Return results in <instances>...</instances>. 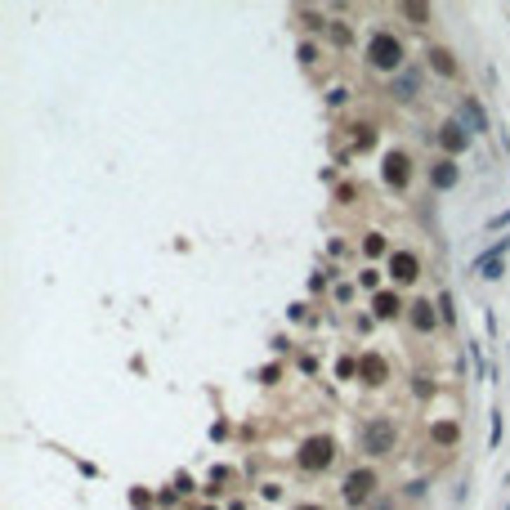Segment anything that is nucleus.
<instances>
[{
	"label": "nucleus",
	"instance_id": "2eb2a0df",
	"mask_svg": "<svg viewBox=\"0 0 510 510\" xmlns=\"http://www.w3.org/2000/svg\"><path fill=\"white\" fill-rule=\"evenodd\" d=\"M390 94L394 99H412V94H417V72H398L390 81Z\"/></svg>",
	"mask_w": 510,
	"mask_h": 510
},
{
	"label": "nucleus",
	"instance_id": "39448f33",
	"mask_svg": "<svg viewBox=\"0 0 510 510\" xmlns=\"http://www.w3.org/2000/svg\"><path fill=\"white\" fill-rule=\"evenodd\" d=\"M390 273H394V282H417V277H421V260L412 251H394L390 255Z\"/></svg>",
	"mask_w": 510,
	"mask_h": 510
},
{
	"label": "nucleus",
	"instance_id": "aec40b11",
	"mask_svg": "<svg viewBox=\"0 0 510 510\" xmlns=\"http://www.w3.org/2000/svg\"><path fill=\"white\" fill-rule=\"evenodd\" d=\"M300 63H318V45H300Z\"/></svg>",
	"mask_w": 510,
	"mask_h": 510
},
{
	"label": "nucleus",
	"instance_id": "f8f14e48",
	"mask_svg": "<svg viewBox=\"0 0 510 510\" xmlns=\"http://www.w3.org/2000/svg\"><path fill=\"white\" fill-rule=\"evenodd\" d=\"M425 58H430V67H434V72H439V77H457V58H452V54H447V50H443V45H434V50H430V54H425Z\"/></svg>",
	"mask_w": 510,
	"mask_h": 510
},
{
	"label": "nucleus",
	"instance_id": "dca6fc26",
	"mask_svg": "<svg viewBox=\"0 0 510 510\" xmlns=\"http://www.w3.org/2000/svg\"><path fill=\"white\" fill-rule=\"evenodd\" d=\"M457 434H461V430H457V425H452V421H443V425H434V439H439L443 447H447V443H457Z\"/></svg>",
	"mask_w": 510,
	"mask_h": 510
},
{
	"label": "nucleus",
	"instance_id": "f257e3e1",
	"mask_svg": "<svg viewBox=\"0 0 510 510\" xmlns=\"http://www.w3.org/2000/svg\"><path fill=\"white\" fill-rule=\"evenodd\" d=\"M394 443H398V425L390 417H372L362 425V452L367 457H390Z\"/></svg>",
	"mask_w": 510,
	"mask_h": 510
},
{
	"label": "nucleus",
	"instance_id": "1a4fd4ad",
	"mask_svg": "<svg viewBox=\"0 0 510 510\" xmlns=\"http://www.w3.org/2000/svg\"><path fill=\"white\" fill-rule=\"evenodd\" d=\"M457 179H461V170H457V162H452V157L434 162V170H430V184H434V188H452Z\"/></svg>",
	"mask_w": 510,
	"mask_h": 510
},
{
	"label": "nucleus",
	"instance_id": "4be33fe9",
	"mask_svg": "<svg viewBox=\"0 0 510 510\" xmlns=\"http://www.w3.org/2000/svg\"><path fill=\"white\" fill-rule=\"evenodd\" d=\"M381 251H385V242H381V233H372V237H367V255H381Z\"/></svg>",
	"mask_w": 510,
	"mask_h": 510
},
{
	"label": "nucleus",
	"instance_id": "7ed1b4c3",
	"mask_svg": "<svg viewBox=\"0 0 510 510\" xmlns=\"http://www.w3.org/2000/svg\"><path fill=\"white\" fill-rule=\"evenodd\" d=\"M296 461H300V470H327L336 461V443L327 439V434H313V439H305V447H300L296 452Z\"/></svg>",
	"mask_w": 510,
	"mask_h": 510
},
{
	"label": "nucleus",
	"instance_id": "f03ea898",
	"mask_svg": "<svg viewBox=\"0 0 510 510\" xmlns=\"http://www.w3.org/2000/svg\"><path fill=\"white\" fill-rule=\"evenodd\" d=\"M367 63L381 67V72H398L403 67V45H398L390 32H376L367 41Z\"/></svg>",
	"mask_w": 510,
	"mask_h": 510
},
{
	"label": "nucleus",
	"instance_id": "b1692460",
	"mask_svg": "<svg viewBox=\"0 0 510 510\" xmlns=\"http://www.w3.org/2000/svg\"><path fill=\"white\" fill-rule=\"evenodd\" d=\"M502 224H510V211H506V215H492V220H488V228H502Z\"/></svg>",
	"mask_w": 510,
	"mask_h": 510
},
{
	"label": "nucleus",
	"instance_id": "6ab92c4d",
	"mask_svg": "<svg viewBox=\"0 0 510 510\" xmlns=\"http://www.w3.org/2000/svg\"><path fill=\"white\" fill-rule=\"evenodd\" d=\"M300 18H305V27H309V32H322V27H332V22H322L318 14H309V9H305V14H300Z\"/></svg>",
	"mask_w": 510,
	"mask_h": 510
},
{
	"label": "nucleus",
	"instance_id": "393cba45",
	"mask_svg": "<svg viewBox=\"0 0 510 510\" xmlns=\"http://www.w3.org/2000/svg\"><path fill=\"white\" fill-rule=\"evenodd\" d=\"M296 510H322V506H296Z\"/></svg>",
	"mask_w": 510,
	"mask_h": 510
},
{
	"label": "nucleus",
	"instance_id": "9b49d317",
	"mask_svg": "<svg viewBox=\"0 0 510 510\" xmlns=\"http://www.w3.org/2000/svg\"><path fill=\"white\" fill-rule=\"evenodd\" d=\"M434 322H439L434 305H430V300H417V305H412V327H417V332H430Z\"/></svg>",
	"mask_w": 510,
	"mask_h": 510
},
{
	"label": "nucleus",
	"instance_id": "9d476101",
	"mask_svg": "<svg viewBox=\"0 0 510 510\" xmlns=\"http://www.w3.org/2000/svg\"><path fill=\"white\" fill-rule=\"evenodd\" d=\"M461 117H466V126L475 130V135H483V130H488V117H483V107H479V99H461Z\"/></svg>",
	"mask_w": 510,
	"mask_h": 510
},
{
	"label": "nucleus",
	"instance_id": "a211bd4d",
	"mask_svg": "<svg viewBox=\"0 0 510 510\" xmlns=\"http://www.w3.org/2000/svg\"><path fill=\"white\" fill-rule=\"evenodd\" d=\"M403 18H412V22L421 27V22L430 18V9H425V5H403Z\"/></svg>",
	"mask_w": 510,
	"mask_h": 510
},
{
	"label": "nucleus",
	"instance_id": "ddd939ff",
	"mask_svg": "<svg viewBox=\"0 0 510 510\" xmlns=\"http://www.w3.org/2000/svg\"><path fill=\"white\" fill-rule=\"evenodd\" d=\"M372 309H376V318H394V313H403V300H398L394 291H381V296L372 300Z\"/></svg>",
	"mask_w": 510,
	"mask_h": 510
},
{
	"label": "nucleus",
	"instance_id": "412c9836",
	"mask_svg": "<svg viewBox=\"0 0 510 510\" xmlns=\"http://www.w3.org/2000/svg\"><path fill=\"white\" fill-rule=\"evenodd\" d=\"M367 510H398V506H394V497H376Z\"/></svg>",
	"mask_w": 510,
	"mask_h": 510
},
{
	"label": "nucleus",
	"instance_id": "6e6552de",
	"mask_svg": "<svg viewBox=\"0 0 510 510\" xmlns=\"http://www.w3.org/2000/svg\"><path fill=\"white\" fill-rule=\"evenodd\" d=\"M439 143H443V152H452V157H457V152H466V143H470V135H466V130L457 126V121H447V126L439 130Z\"/></svg>",
	"mask_w": 510,
	"mask_h": 510
},
{
	"label": "nucleus",
	"instance_id": "5701e85b",
	"mask_svg": "<svg viewBox=\"0 0 510 510\" xmlns=\"http://www.w3.org/2000/svg\"><path fill=\"white\" fill-rule=\"evenodd\" d=\"M358 282H362V287H376V282H381V273L367 269V273H358Z\"/></svg>",
	"mask_w": 510,
	"mask_h": 510
},
{
	"label": "nucleus",
	"instance_id": "f3484780",
	"mask_svg": "<svg viewBox=\"0 0 510 510\" xmlns=\"http://www.w3.org/2000/svg\"><path fill=\"white\" fill-rule=\"evenodd\" d=\"M372 139H376V135H372V126H354V148H358V152H362V148H372Z\"/></svg>",
	"mask_w": 510,
	"mask_h": 510
},
{
	"label": "nucleus",
	"instance_id": "4468645a",
	"mask_svg": "<svg viewBox=\"0 0 510 510\" xmlns=\"http://www.w3.org/2000/svg\"><path fill=\"white\" fill-rule=\"evenodd\" d=\"M358 372L367 376V385H381V381H385V358H376V354L358 358Z\"/></svg>",
	"mask_w": 510,
	"mask_h": 510
},
{
	"label": "nucleus",
	"instance_id": "20e7f679",
	"mask_svg": "<svg viewBox=\"0 0 510 510\" xmlns=\"http://www.w3.org/2000/svg\"><path fill=\"white\" fill-rule=\"evenodd\" d=\"M372 492H376V475H372V470H354V475L345 479V488H340V497H345L349 506H372Z\"/></svg>",
	"mask_w": 510,
	"mask_h": 510
},
{
	"label": "nucleus",
	"instance_id": "423d86ee",
	"mask_svg": "<svg viewBox=\"0 0 510 510\" xmlns=\"http://www.w3.org/2000/svg\"><path fill=\"white\" fill-rule=\"evenodd\" d=\"M506 251H510V242L502 237V242H497V247L475 264V273H479V277H502V269H506Z\"/></svg>",
	"mask_w": 510,
	"mask_h": 510
},
{
	"label": "nucleus",
	"instance_id": "0eeeda50",
	"mask_svg": "<svg viewBox=\"0 0 510 510\" xmlns=\"http://www.w3.org/2000/svg\"><path fill=\"white\" fill-rule=\"evenodd\" d=\"M407 175H412L407 152H390V157H385V184H390V188H403Z\"/></svg>",
	"mask_w": 510,
	"mask_h": 510
}]
</instances>
